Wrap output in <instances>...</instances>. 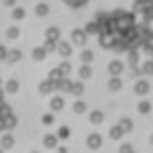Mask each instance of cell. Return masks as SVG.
<instances>
[{"label":"cell","mask_w":153,"mask_h":153,"mask_svg":"<svg viewBox=\"0 0 153 153\" xmlns=\"http://www.w3.org/2000/svg\"><path fill=\"white\" fill-rule=\"evenodd\" d=\"M98 36L100 45L113 51H129L142 42V31L131 11H109L98 13V18L87 27Z\"/></svg>","instance_id":"obj_1"},{"label":"cell","mask_w":153,"mask_h":153,"mask_svg":"<svg viewBox=\"0 0 153 153\" xmlns=\"http://www.w3.org/2000/svg\"><path fill=\"white\" fill-rule=\"evenodd\" d=\"M65 2H67V4H71V7H82L87 0H65Z\"/></svg>","instance_id":"obj_2"}]
</instances>
